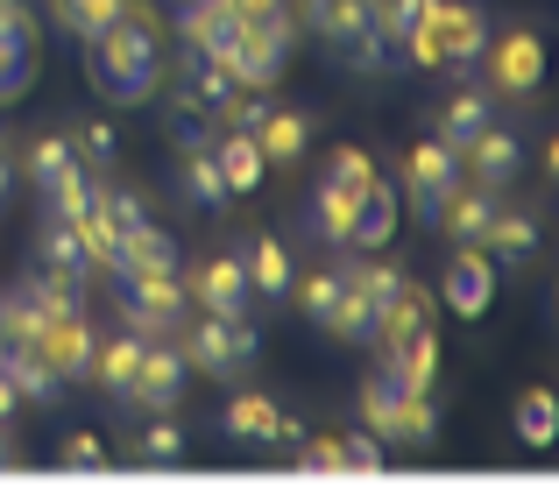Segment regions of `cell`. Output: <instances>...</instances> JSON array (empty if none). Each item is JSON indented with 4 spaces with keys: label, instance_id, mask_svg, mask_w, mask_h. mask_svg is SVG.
I'll use <instances>...</instances> for the list:
<instances>
[{
    "label": "cell",
    "instance_id": "7c38bea8",
    "mask_svg": "<svg viewBox=\"0 0 559 488\" xmlns=\"http://www.w3.org/2000/svg\"><path fill=\"white\" fill-rule=\"evenodd\" d=\"M496 205H503V199H496L489 185H453V191H447V205H439V219H432V227L447 234L453 248H481V234H489Z\"/></svg>",
    "mask_w": 559,
    "mask_h": 488
},
{
    "label": "cell",
    "instance_id": "bcb514c9",
    "mask_svg": "<svg viewBox=\"0 0 559 488\" xmlns=\"http://www.w3.org/2000/svg\"><path fill=\"white\" fill-rule=\"evenodd\" d=\"M14 467V453H8V425H0V475H8Z\"/></svg>",
    "mask_w": 559,
    "mask_h": 488
},
{
    "label": "cell",
    "instance_id": "52a82bcc",
    "mask_svg": "<svg viewBox=\"0 0 559 488\" xmlns=\"http://www.w3.org/2000/svg\"><path fill=\"white\" fill-rule=\"evenodd\" d=\"M461 150H453V142H418V150H411L404 156V191H411V213H418L425 219V227H432V219H439V205H447V191L453 185H461Z\"/></svg>",
    "mask_w": 559,
    "mask_h": 488
},
{
    "label": "cell",
    "instance_id": "6da1fadb",
    "mask_svg": "<svg viewBox=\"0 0 559 488\" xmlns=\"http://www.w3.org/2000/svg\"><path fill=\"white\" fill-rule=\"evenodd\" d=\"M481 43H489V22H481V8H467V0H432L425 8V22L404 36V64H425V71H461V79H475V57Z\"/></svg>",
    "mask_w": 559,
    "mask_h": 488
},
{
    "label": "cell",
    "instance_id": "30bf717a",
    "mask_svg": "<svg viewBox=\"0 0 559 488\" xmlns=\"http://www.w3.org/2000/svg\"><path fill=\"white\" fill-rule=\"evenodd\" d=\"M219 432H227L234 447H298V418H284L270 396H234V404L219 410Z\"/></svg>",
    "mask_w": 559,
    "mask_h": 488
},
{
    "label": "cell",
    "instance_id": "2e32d148",
    "mask_svg": "<svg viewBox=\"0 0 559 488\" xmlns=\"http://www.w3.org/2000/svg\"><path fill=\"white\" fill-rule=\"evenodd\" d=\"M0 376H8L28 404H57V396L71 390V382H57V368L43 361L36 347H22V340H0Z\"/></svg>",
    "mask_w": 559,
    "mask_h": 488
},
{
    "label": "cell",
    "instance_id": "e0dca14e",
    "mask_svg": "<svg viewBox=\"0 0 559 488\" xmlns=\"http://www.w3.org/2000/svg\"><path fill=\"white\" fill-rule=\"evenodd\" d=\"M376 28V0H312V36L326 50H347Z\"/></svg>",
    "mask_w": 559,
    "mask_h": 488
},
{
    "label": "cell",
    "instance_id": "e575fe53",
    "mask_svg": "<svg viewBox=\"0 0 559 488\" xmlns=\"http://www.w3.org/2000/svg\"><path fill=\"white\" fill-rule=\"evenodd\" d=\"M99 219H107V234H114V241H128V234H142V227H150V205H142L135 191H121V185H114V191H99Z\"/></svg>",
    "mask_w": 559,
    "mask_h": 488
},
{
    "label": "cell",
    "instance_id": "603a6c76",
    "mask_svg": "<svg viewBox=\"0 0 559 488\" xmlns=\"http://www.w3.org/2000/svg\"><path fill=\"white\" fill-rule=\"evenodd\" d=\"M496 121V107H489V93L481 85H461V93L439 107V142H453V150H467V142L481 135V128Z\"/></svg>",
    "mask_w": 559,
    "mask_h": 488
},
{
    "label": "cell",
    "instance_id": "9a60e30c",
    "mask_svg": "<svg viewBox=\"0 0 559 488\" xmlns=\"http://www.w3.org/2000/svg\"><path fill=\"white\" fill-rule=\"evenodd\" d=\"M241 270H248V290H262L270 305H284L290 284H298V262H290V248L276 241V234H262V241L241 248Z\"/></svg>",
    "mask_w": 559,
    "mask_h": 488
},
{
    "label": "cell",
    "instance_id": "b9f144b4",
    "mask_svg": "<svg viewBox=\"0 0 559 488\" xmlns=\"http://www.w3.org/2000/svg\"><path fill=\"white\" fill-rule=\"evenodd\" d=\"M227 14L234 22H290L284 0H227Z\"/></svg>",
    "mask_w": 559,
    "mask_h": 488
},
{
    "label": "cell",
    "instance_id": "60d3db41",
    "mask_svg": "<svg viewBox=\"0 0 559 488\" xmlns=\"http://www.w3.org/2000/svg\"><path fill=\"white\" fill-rule=\"evenodd\" d=\"M298 467H305V475H347V467H341V439H305Z\"/></svg>",
    "mask_w": 559,
    "mask_h": 488
},
{
    "label": "cell",
    "instance_id": "8fae6325",
    "mask_svg": "<svg viewBox=\"0 0 559 488\" xmlns=\"http://www.w3.org/2000/svg\"><path fill=\"white\" fill-rule=\"evenodd\" d=\"M185 298L199 305V312H219V319H234V312H248V270H241V255H213L199 276L185 284Z\"/></svg>",
    "mask_w": 559,
    "mask_h": 488
},
{
    "label": "cell",
    "instance_id": "277c9868",
    "mask_svg": "<svg viewBox=\"0 0 559 488\" xmlns=\"http://www.w3.org/2000/svg\"><path fill=\"white\" fill-rule=\"evenodd\" d=\"M178 354H185V368H199V376H219V382H227V376H241V368L262 354V333H255V325H248L241 312H234V319L205 312V319L185 333V347H178Z\"/></svg>",
    "mask_w": 559,
    "mask_h": 488
},
{
    "label": "cell",
    "instance_id": "44dd1931",
    "mask_svg": "<svg viewBox=\"0 0 559 488\" xmlns=\"http://www.w3.org/2000/svg\"><path fill=\"white\" fill-rule=\"evenodd\" d=\"M481 255H496V262H532L538 255V219L518 213V205H496L489 234H481Z\"/></svg>",
    "mask_w": 559,
    "mask_h": 488
},
{
    "label": "cell",
    "instance_id": "7402d4cb",
    "mask_svg": "<svg viewBox=\"0 0 559 488\" xmlns=\"http://www.w3.org/2000/svg\"><path fill=\"white\" fill-rule=\"evenodd\" d=\"M213 163H219V177H227L234 199H248V191L262 185V170H270L262 150H255V135H241V128H227V135L213 142Z\"/></svg>",
    "mask_w": 559,
    "mask_h": 488
},
{
    "label": "cell",
    "instance_id": "484cf974",
    "mask_svg": "<svg viewBox=\"0 0 559 488\" xmlns=\"http://www.w3.org/2000/svg\"><path fill=\"white\" fill-rule=\"evenodd\" d=\"M22 298L36 305L43 319H57V312H85V276H71V270H43V276H28L22 284Z\"/></svg>",
    "mask_w": 559,
    "mask_h": 488
},
{
    "label": "cell",
    "instance_id": "ab89813d",
    "mask_svg": "<svg viewBox=\"0 0 559 488\" xmlns=\"http://www.w3.org/2000/svg\"><path fill=\"white\" fill-rule=\"evenodd\" d=\"M57 461H64L71 475H93V467H107V453H99V439H93V432H71L64 447H57Z\"/></svg>",
    "mask_w": 559,
    "mask_h": 488
},
{
    "label": "cell",
    "instance_id": "d6986e66",
    "mask_svg": "<svg viewBox=\"0 0 559 488\" xmlns=\"http://www.w3.org/2000/svg\"><path fill=\"white\" fill-rule=\"evenodd\" d=\"M305 142H312V114H298V107H270L262 114V128H255L262 163H298Z\"/></svg>",
    "mask_w": 559,
    "mask_h": 488
},
{
    "label": "cell",
    "instance_id": "f6af8a7d",
    "mask_svg": "<svg viewBox=\"0 0 559 488\" xmlns=\"http://www.w3.org/2000/svg\"><path fill=\"white\" fill-rule=\"evenodd\" d=\"M8 185H14V163L0 156V205H8Z\"/></svg>",
    "mask_w": 559,
    "mask_h": 488
},
{
    "label": "cell",
    "instance_id": "d4e9b609",
    "mask_svg": "<svg viewBox=\"0 0 559 488\" xmlns=\"http://www.w3.org/2000/svg\"><path fill=\"white\" fill-rule=\"evenodd\" d=\"M135 361H142V333H121V340H107V347H93V368H85V376H93L107 396H128Z\"/></svg>",
    "mask_w": 559,
    "mask_h": 488
},
{
    "label": "cell",
    "instance_id": "836d02e7",
    "mask_svg": "<svg viewBox=\"0 0 559 488\" xmlns=\"http://www.w3.org/2000/svg\"><path fill=\"white\" fill-rule=\"evenodd\" d=\"M43 199H50V219H71V227H79V219H85V213L99 205V185L85 177V163H79V170H71V177H64L57 191H43Z\"/></svg>",
    "mask_w": 559,
    "mask_h": 488
},
{
    "label": "cell",
    "instance_id": "83f0119b",
    "mask_svg": "<svg viewBox=\"0 0 559 488\" xmlns=\"http://www.w3.org/2000/svg\"><path fill=\"white\" fill-rule=\"evenodd\" d=\"M79 142H64V135H43L36 150H28V177H36V191H57L71 170H79Z\"/></svg>",
    "mask_w": 559,
    "mask_h": 488
},
{
    "label": "cell",
    "instance_id": "9c48e42d",
    "mask_svg": "<svg viewBox=\"0 0 559 488\" xmlns=\"http://www.w3.org/2000/svg\"><path fill=\"white\" fill-rule=\"evenodd\" d=\"M28 347H36L43 361L57 368V382H85L99 333H93V319H85V312H57V319H43V333L28 340Z\"/></svg>",
    "mask_w": 559,
    "mask_h": 488
},
{
    "label": "cell",
    "instance_id": "ba28073f",
    "mask_svg": "<svg viewBox=\"0 0 559 488\" xmlns=\"http://www.w3.org/2000/svg\"><path fill=\"white\" fill-rule=\"evenodd\" d=\"M185 382H191L185 354H178V347H164V340H142L135 382H128V396H121V404H135V410H178Z\"/></svg>",
    "mask_w": 559,
    "mask_h": 488
},
{
    "label": "cell",
    "instance_id": "f35d334b",
    "mask_svg": "<svg viewBox=\"0 0 559 488\" xmlns=\"http://www.w3.org/2000/svg\"><path fill=\"white\" fill-rule=\"evenodd\" d=\"M341 467H347V475H376V467H382V439L376 432L341 439Z\"/></svg>",
    "mask_w": 559,
    "mask_h": 488
},
{
    "label": "cell",
    "instance_id": "5bb4252c",
    "mask_svg": "<svg viewBox=\"0 0 559 488\" xmlns=\"http://www.w3.org/2000/svg\"><path fill=\"white\" fill-rule=\"evenodd\" d=\"M461 170H475V185L503 191L510 177L524 170V142L510 135V128H496V121H489V128H481V135H475V142L461 150Z\"/></svg>",
    "mask_w": 559,
    "mask_h": 488
},
{
    "label": "cell",
    "instance_id": "ee69618b",
    "mask_svg": "<svg viewBox=\"0 0 559 488\" xmlns=\"http://www.w3.org/2000/svg\"><path fill=\"white\" fill-rule=\"evenodd\" d=\"M14 410H22V390H14V382L0 376V425H14Z\"/></svg>",
    "mask_w": 559,
    "mask_h": 488
},
{
    "label": "cell",
    "instance_id": "4dcf8cb0",
    "mask_svg": "<svg viewBox=\"0 0 559 488\" xmlns=\"http://www.w3.org/2000/svg\"><path fill=\"white\" fill-rule=\"evenodd\" d=\"M43 262L50 270H71V276H93V262H85V241L71 219H43Z\"/></svg>",
    "mask_w": 559,
    "mask_h": 488
},
{
    "label": "cell",
    "instance_id": "d590c367",
    "mask_svg": "<svg viewBox=\"0 0 559 488\" xmlns=\"http://www.w3.org/2000/svg\"><path fill=\"white\" fill-rule=\"evenodd\" d=\"M425 8H432V0H376V36L390 43V50H404V36L425 22Z\"/></svg>",
    "mask_w": 559,
    "mask_h": 488
},
{
    "label": "cell",
    "instance_id": "7a4b0ae2",
    "mask_svg": "<svg viewBox=\"0 0 559 488\" xmlns=\"http://www.w3.org/2000/svg\"><path fill=\"white\" fill-rule=\"evenodd\" d=\"M85 50H93L99 85H107L121 107H142V99L156 93V36L135 22V14H121V22H114L99 43H85Z\"/></svg>",
    "mask_w": 559,
    "mask_h": 488
},
{
    "label": "cell",
    "instance_id": "1f68e13d",
    "mask_svg": "<svg viewBox=\"0 0 559 488\" xmlns=\"http://www.w3.org/2000/svg\"><path fill=\"white\" fill-rule=\"evenodd\" d=\"M518 439L524 447H552L559 439V404H552V390H532L518 404Z\"/></svg>",
    "mask_w": 559,
    "mask_h": 488
},
{
    "label": "cell",
    "instance_id": "cb8c5ba5",
    "mask_svg": "<svg viewBox=\"0 0 559 488\" xmlns=\"http://www.w3.org/2000/svg\"><path fill=\"white\" fill-rule=\"evenodd\" d=\"M390 227H396V199L382 191V177H376V185L355 199V234H347V248H355V255H376V248L390 241Z\"/></svg>",
    "mask_w": 559,
    "mask_h": 488
},
{
    "label": "cell",
    "instance_id": "5b68a950",
    "mask_svg": "<svg viewBox=\"0 0 559 488\" xmlns=\"http://www.w3.org/2000/svg\"><path fill=\"white\" fill-rule=\"evenodd\" d=\"M185 276L178 270H164V276H121V319H128V333H142V340H170L178 333V319H185Z\"/></svg>",
    "mask_w": 559,
    "mask_h": 488
},
{
    "label": "cell",
    "instance_id": "f546056e",
    "mask_svg": "<svg viewBox=\"0 0 559 488\" xmlns=\"http://www.w3.org/2000/svg\"><path fill=\"white\" fill-rule=\"evenodd\" d=\"M290 298H298V312L312 319V325H333V312H341V298H347V284H341V270H326V276H305V284H290Z\"/></svg>",
    "mask_w": 559,
    "mask_h": 488
},
{
    "label": "cell",
    "instance_id": "8992f818",
    "mask_svg": "<svg viewBox=\"0 0 559 488\" xmlns=\"http://www.w3.org/2000/svg\"><path fill=\"white\" fill-rule=\"evenodd\" d=\"M475 71H481V93H510V99H518V93H532V85H538L546 50H538L532 28H510V36H489V43H481Z\"/></svg>",
    "mask_w": 559,
    "mask_h": 488
},
{
    "label": "cell",
    "instance_id": "4fadbf2b",
    "mask_svg": "<svg viewBox=\"0 0 559 488\" xmlns=\"http://www.w3.org/2000/svg\"><path fill=\"white\" fill-rule=\"evenodd\" d=\"M489 305H496V262L481 255V248H461V255L447 262V312L481 319Z\"/></svg>",
    "mask_w": 559,
    "mask_h": 488
},
{
    "label": "cell",
    "instance_id": "ac0fdd59",
    "mask_svg": "<svg viewBox=\"0 0 559 488\" xmlns=\"http://www.w3.org/2000/svg\"><path fill=\"white\" fill-rule=\"evenodd\" d=\"M164 270H178V241H170L164 227H142V234H128L121 241V255H114V284L121 276H164Z\"/></svg>",
    "mask_w": 559,
    "mask_h": 488
},
{
    "label": "cell",
    "instance_id": "ffe728a7",
    "mask_svg": "<svg viewBox=\"0 0 559 488\" xmlns=\"http://www.w3.org/2000/svg\"><path fill=\"white\" fill-rule=\"evenodd\" d=\"M355 199H361V191H341V185L319 177L312 205H305V227H312L326 248H347V234H355Z\"/></svg>",
    "mask_w": 559,
    "mask_h": 488
},
{
    "label": "cell",
    "instance_id": "d6a6232c",
    "mask_svg": "<svg viewBox=\"0 0 559 488\" xmlns=\"http://www.w3.org/2000/svg\"><path fill=\"white\" fill-rule=\"evenodd\" d=\"M135 461H142V467H178V461H185V432L170 425V410H156V425H142Z\"/></svg>",
    "mask_w": 559,
    "mask_h": 488
},
{
    "label": "cell",
    "instance_id": "8d00e7d4",
    "mask_svg": "<svg viewBox=\"0 0 559 488\" xmlns=\"http://www.w3.org/2000/svg\"><path fill=\"white\" fill-rule=\"evenodd\" d=\"M326 185H341V191H369V185H376V163L361 156V150H333Z\"/></svg>",
    "mask_w": 559,
    "mask_h": 488
},
{
    "label": "cell",
    "instance_id": "74e56055",
    "mask_svg": "<svg viewBox=\"0 0 559 488\" xmlns=\"http://www.w3.org/2000/svg\"><path fill=\"white\" fill-rule=\"evenodd\" d=\"M0 43L36 50V14H28V0H0Z\"/></svg>",
    "mask_w": 559,
    "mask_h": 488
},
{
    "label": "cell",
    "instance_id": "f1b7e54d",
    "mask_svg": "<svg viewBox=\"0 0 559 488\" xmlns=\"http://www.w3.org/2000/svg\"><path fill=\"white\" fill-rule=\"evenodd\" d=\"M57 14H64V28H71L79 43H99V36H107V28L128 14V0H57Z\"/></svg>",
    "mask_w": 559,
    "mask_h": 488
},
{
    "label": "cell",
    "instance_id": "4316f807",
    "mask_svg": "<svg viewBox=\"0 0 559 488\" xmlns=\"http://www.w3.org/2000/svg\"><path fill=\"white\" fill-rule=\"evenodd\" d=\"M185 199L205 205V213H219V205L234 199L227 177H219V163H213V150H199V142H191V156H185Z\"/></svg>",
    "mask_w": 559,
    "mask_h": 488
},
{
    "label": "cell",
    "instance_id": "7bdbcfd3",
    "mask_svg": "<svg viewBox=\"0 0 559 488\" xmlns=\"http://www.w3.org/2000/svg\"><path fill=\"white\" fill-rule=\"evenodd\" d=\"M114 150H121V135H114L107 121H93V128H85V163H114Z\"/></svg>",
    "mask_w": 559,
    "mask_h": 488
},
{
    "label": "cell",
    "instance_id": "3957f363",
    "mask_svg": "<svg viewBox=\"0 0 559 488\" xmlns=\"http://www.w3.org/2000/svg\"><path fill=\"white\" fill-rule=\"evenodd\" d=\"M361 425H369L376 439H396V447H432L439 410H432L425 390H404V382L382 368V376L361 382Z\"/></svg>",
    "mask_w": 559,
    "mask_h": 488
}]
</instances>
